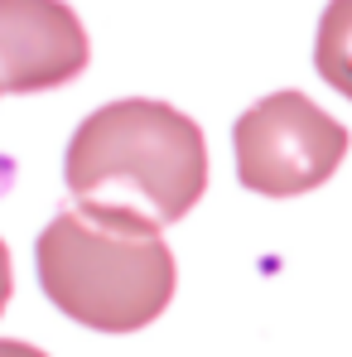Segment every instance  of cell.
<instances>
[{
  "mask_svg": "<svg viewBox=\"0 0 352 357\" xmlns=\"http://www.w3.org/2000/svg\"><path fill=\"white\" fill-rule=\"evenodd\" d=\"M10 304V251H5V241H0V309Z\"/></svg>",
  "mask_w": 352,
  "mask_h": 357,
  "instance_id": "cell-7",
  "label": "cell"
},
{
  "mask_svg": "<svg viewBox=\"0 0 352 357\" xmlns=\"http://www.w3.org/2000/svg\"><path fill=\"white\" fill-rule=\"evenodd\" d=\"M0 357H49V353H39L29 343H15V338H0Z\"/></svg>",
  "mask_w": 352,
  "mask_h": 357,
  "instance_id": "cell-6",
  "label": "cell"
},
{
  "mask_svg": "<svg viewBox=\"0 0 352 357\" xmlns=\"http://www.w3.org/2000/svg\"><path fill=\"white\" fill-rule=\"evenodd\" d=\"M232 140L236 178L266 198H294L328 183L348 155V126H338L304 92L261 97L251 112H241Z\"/></svg>",
  "mask_w": 352,
  "mask_h": 357,
  "instance_id": "cell-3",
  "label": "cell"
},
{
  "mask_svg": "<svg viewBox=\"0 0 352 357\" xmlns=\"http://www.w3.org/2000/svg\"><path fill=\"white\" fill-rule=\"evenodd\" d=\"M39 285L68 319L102 328V333H135L164 314L174 299V251L155 222L77 203L59 213L34 246Z\"/></svg>",
  "mask_w": 352,
  "mask_h": 357,
  "instance_id": "cell-1",
  "label": "cell"
},
{
  "mask_svg": "<svg viewBox=\"0 0 352 357\" xmlns=\"http://www.w3.org/2000/svg\"><path fill=\"white\" fill-rule=\"evenodd\" d=\"M63 174L82 203L169 227L208 188V145L198 121L169 102L125 97L77 126Z\"/></svg>",
  "mask_w": 352,
  "mask_h": 357,
  "instance_id": "cell-2",
  "label": "cell"
},
{
  "mask_svg": "<svg viewBox=\"0 0 352 357\" xmlns=\"http://www.w3.org/2000/svg\"><path fill=\"white\" fill-rule=\"evenodd\" d=\"M87 68V29L63 0H0V92H49Z\"/></svg>",
  "mask_w": 352,
  "mask_h": 357,
  "instance_id": "cell-4",
  "label": "cell"
},
{
  "mask_svg": "<svg viewBox=\"0 0 352 357\" xmlns=\"http://www.w3.org/2000/svg\"><path fill=\"white\" fill-rule=\"evenodd\" d=\"M314 68L328 87H338L352 102V0H328V10L319 20Z\"/></svg>",
  "mask_w": 352,
  "mask_h": 357,
  "instance_id": "cell-5",
  "label": "cell"
}]
</instances>
